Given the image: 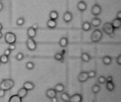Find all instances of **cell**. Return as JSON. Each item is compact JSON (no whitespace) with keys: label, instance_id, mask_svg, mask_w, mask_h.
<instances>
[{"label":"cell","instance_id":"60d3db41","mask_svg":"<svg viewBox=\"0 0 121 102\" xmlns=\"http://www.w3.org/2000/svg\"><path fill=\"white\" fill-rule=\"evenodd\" d=\"M32 27H33L35 30H36V31L38 29V25L37 23H34V24L32 26Z\"/></svg>","mask_w":121,"mask_h":102},{"label":"cell","instance_id":"30bf717a","mask_svg":"<svg viewBox=\"0 0 121 102\" xmlns=\"http://www.w3.org/2000/svg\"><path fill=\"white\" fill-rule=\"evenodd\" d=\"M77 9L81 11V12H83V11H85L87 9V5L86 4L85 1H80L78 2L77 5Z\"/></svg>","mask_w":121,"mask_h":102},{"label":"cell","instance_id":"ba28073f","mask_svg":"<svg viewBox=\"0 0 121 102\" xmlns=\"http://www.w3.org/2000/svg\"><path fill=\"white\" fill-rule=\"evenodd\" d=\"M62 19L67 23H70L72 21V19H73V15H72V13L70 11H66L64 13V15H63Z\"/></svg>","mask_w":121,"mask_h":102},{"label":"cell","instance_id":"484cf974","mask_svg":"<svg viewBox=\"0 0 121 102\" xmlns=\"http://www.w3.org/2000/svg\"><path fill=\"white\" fill-rule=\"evenodd\" d=\"M54 58H55V60L59 61V62H63L64 60H65V56L62 55L61 53H56L54 55Z\"/></svg>","mask_w":121,"mask_h":102},{"label":"cell","instance_id":"e0dca14e","mask_svg":"<svg viewBox=\"0 0 121 102\" xmlns=\"http://www.w3.org/2000/svg\"><path fill=\"white\" fill-rule=\"evenodd\" d=\"M17 94H18L21 99H23V98H25V97L27 96V94H28V91H27L24 87H22V88H21V89H18Z\"/></svg>","mask_w":121,"mask_h":102},{"label":"cell","instance_id":"d4e9b609","mask_svg":"<svg viewBox=\"0 0 121 102\" xmlns=\"http://www.w3.org/2000/svg\"><path fill=\"white\" fill-rule=\"evenodd\" d=\"M60 99L63 102H69L70 96L68 93L63 92H62L61 95H60Z\"/></svg>","mask_w":121,"mask_h":102},{"label":"cell","instance_id":"f1b7e54d","mask_svg":"<svg viewBox=\"0 0 121 102\" xmlns=\"http://www.w3.org/2000/svg\"><path fill=\"white\" fill-rule=\"evenodd\" d=\"M106 89L109 92H113L115 89V85L113 82H106Z\"/></svg>","mask_w":121,"mask_h":102},{"label":"cell","instance_id":"f6af8a7d","mask_svg":"<svg viewBox=\"0 0 121 102\" xmlns=\"http://www.w3.org/2000/svg\"><path fill=\"white\" fill-rule=\"evenodd\" d=\"M3 30V25L0 23V31H1Z\"/></svg>","mask_w":121,"mask_h":102},{"label":"cell","instance_id":"f35d334b","mask_svg":"<svg viewBox=\"0 0 121 102\" xmlns=\"http://www.w3.org/2000/svg\"><path fill=\"white\" fill-rule=\"evenodd\" d=\"M116 61H117V63L119 65H121V55H120L117 58H116Z\"/></svg>","mask_w":121,"mask_h":102},{"label":"cell","instance_id":"9a60e30c","mask_svg":"<svg viewBox=\"0 0 121 102\" xmlns=\"http://www.w3.org/2000/svg\"><path fill=\"white\" fill-rule=\"evenodd\" d=\"M57 21L55 20H52V19H49L48 21H47V26L48 28L50 29H54L57 27Z\"/></svg>","mask_w":121,"mask_h":102},{"label":"cell","instance_id":"7a4b0ae2","mask_svg":"<svg viewBox=\"0 0 121 102\" xmlns=\"http://www.w3.org/2000/svg\"><path fill=\"white\" fill-rule=\"evenodd\" d=\"M103 38V33L99 29H96L91 35V40L93 43H97Z\"/></svg>","mask_w":121,"mask_h":102},{"label":"cell","instance_id":"6da1fadb","mask_svg":"<svg viewBox=\"0 0 121 102\" xmlns=\"http://www.w3.org/2000/svg\"><path fill=\"white\" fill-rule=\"evenodd\" d=\"M15 84V82L12 79H4L0 82V89L4 91L11 90Z\"/></svg>","mask_w":121,"mask_h":102},{"label":"cell","instance_id":"74e56055","mask_svg":"<svg viewBox=\"0 0 121 102\" xmlns=\"http://www.w3.org/2000/svg\"><path fill=\"white\" fill-rule=\"evenodd\" d=\"M113 82L112 76H108V77H106V82Z\"/></svg>","mask_w":121,"mask_h":102},{"label":"cell","instance_id":"e575fe53","mask_svg":"<svg viewBox=\"0 0 121 102\" xmlns=\"http://www.w3.org/2000/svg\"><path fill=\"white\" fill-rule=\"evenodd\" d=\"M11 50H9V48H6V49L4 50V55H7V56H9V55H11Z\"/></svg>","mask_w":121,"mask_h":102},{"label":"cell","instance_id":"83f0119b","mask_svg":"<svg viewBox=\"0 0 121 102\" xmlns=\"http://www.w3.org/2000/svg\"><path fill=\"white\" fill-rule=\"evenodd\" d=\"M91 91H92V92H93L94 94H97L99 93L100 91H101V87H100L99 84H94V85L91 87Z\"/></svg>","mask_w":121,"mask_h":102},{"label":"cell","instance_id":"d6a6232c","mask_svg":"<svg viewBox=\"0 0 121 102\" xmlns=\"http://www.w3.org/2000/svg\"><path fill=\"white\" fill-rule=\"evenodd\" d=\"M89 78H94L96 76V72L95 70H90L89 72H87Z\"/></svg>","mask_w":121,"mask_h":102},{"label":"cell","instance_id":"2e32d148","mask_svg":"<svg viewBox=\"0 0 121 102\" xmlns=\"http://www.w3.org/2000/svg\"><path fill=\"white\" fill-rule=\"evenodd\" d=\"M68 43H69V40H68V38L66 37H62L60 40H59V45L62 48L67 47L68 45Z\"/></svg>","mask_w":121,"mask_h":102},{"label":"cell","instance_id":"4316f807","mask_svg":"<svg viewBox=\"0 0 121 102\" xmlns=\"http://www.w3.org/2000/svg\"><path fill=\"white\" fill-rule=\"evenodd\" d=\"M9 56L6 55L4 54L1 55L0 56V62H1V64H4V65L7 64L9 62Z\"/></svg>","mask_w":121,"mask_h":102},{"label":"cell","instance_id":"9c48e42d","mask_svg":"<svg viewBox=\"0 0 121 102\" xmlns=\"http://www.w3.org/2000/svg\"><path fill=\"white\" fill-rule=\"evenodd\" d=\"M45 96L48 99H50L57 96V92L55 90V89H52V88L48 89L45 92Z\"/></svg>","mask_w":121,"mask_h":102},{"label":"cell","instance_id":"3957f363","mask_svg":"<svg viewBox=\"0 0 121 102\" xmlns=\"http://www.w3.org/2000/svg\"><path fill=\"white\" fill-rule=\"evenodd\" d=\"M103 31L108 35H110L111 37L114 36L115 29L113 27L111 23H109V22L105 23L104 25L103 26Z\"/></svg>","mask_w":121,"mask_h":102},{"label":"cell","instance_id":"8fae6325","mask_svg":"<svg viewBox=\"0 0 121 102\" xmlns=\"http://www.w3.org/2000/svg\"><path fill=\"white\" fill-rule=\"evenodd\" d=\"M83 98H82V95L80 94H73L72 97H70V99H69V101L70 102H80L82 101Z\"/></svg>","mask_w":121,"mask_h":102},{"label":"cell","instance_id":"7dc6e473","mask_svg":"<svg viewBox=\"0 0 121 102\" xmlns=\"http://www.w3.org/2000/svg\"><path fill=\"white\" fill-rule=\"evenodd\" d=\"M2 1V0H0V1Z\"/></svg>","mask_w":121,"mask_h":102},{"label":"cell","instance_id":"836d02e7","mask_svg":"<svg viewBox=\"0 0 121 102\" xmlns=\"http://www.w3.org/2000/svg\"><path fill=\"white\" fill-rule=\"evenodd\" d=\"M98 82L101 84H104L106 83V77L104 76H100L98 79Z\"/></svg>","mask_w":121,"mask_h":102},{"label":"cell","instance_id":"52a82bcc","mask_svg":"<svg viewBox=\"0 0 121 102\" xmlns=\"http://www.w3.org/2000/svg\"><path fill=\"white\" fill-rule=\"evenodd\" d=\"M78 81L80 82V83H84L86 82H87V80L89 79V76H88V74H87V72H82L79 74L78 75Z\"/></svg>","mask_w":121,"mask_h":102},{"label":"cell","instance_id":"7c38bea8","mask_svg":"<svg viewBox=\"0 0 121 102\" xmlns=\"http://www.w3.org/2000/svg\"><path fill=\"white\" fill-rule=\"evenodd\" d=\"M23 87H24L28 92V91H32V90H33L35 89V84L32 82L27 81V82H24Z\"/></svg>","mask_w":121,"mask_h":102},{"label":"cell","instance_id":"277c9868","mask_svg":"<svg viewBox=\"0 0 121 102\" xmlns=\"http://www.w3.org/2000/svg\"><path fill=\"white\" fill-rule=\"evenodd\" d=\"M16 35L15 33L12 32H6L4 35V40L6 43L10 44H15L16 42Z\"/></svg>","mask_w":121,"mask_h":102},{"label":"cell","instance_id":"7bdbcfd3","mask_svg":"<svg viewBox=\"0 0 121 102\" xmlns=\"http://www.w3.org/2000/svg\"><path fill=\"white\" fill-rule=\"evenodd\" d=\"M3 9H4V4L2 2L0 1V12L3 10Z\"/></svg>","mask_w":121,"mask_h":102},{"label":"cell","instance_id":"603a6c76","mask_svg":"<svg viewBox=\"0 0 121 102\" xmlns=\"http://www.w3.org/2000/svg\"><path fill=\"white\" fill-rule=\"evenodd\" d=\"M102 61H103V62H104V65H110L112 63V58H111V57L106 55V56L103 57Z\"/></svg>","mask_w":121,"mask_h":102},{"label":"cell","instance_id":"5bb4252c","mask_svg":"<svg viewBox=\"0 0 121 102\" xmlns=\"http://www.w3.org/2000/svg\"><path fill=\"white\" fill-rule=\"evenodd\" d=\"M90 23H91V26L95 27V28H97V27H99V26H101V20L99 18H94L91 20V21Z\"/></svg>","mask_w":121,"mask_h":102},{"label":"cell","instance_id":"d590c367","mask_svg":"<svg viewBox=\"0 0 121 102\" xmlns=\"http://www.w3.org/2000/svg\"><path fill=\"white\" fill-rule=\"evenodd\" d=\"M9 50H11V51H13V50H16V45H15V44H10L9 45V48H8Z\"/></svg>","mask_w":121,"mask_h":102},{"label":"cell","instance_id":"1f68e13d","mask_svg":"<svg viewBox=\"0 0 121 102\" xmlns=\"http://www.w3.org/2000/svg\"><path fill=\"white\" fill-rule=\"evenodd\" d=\"M24 58V55L22 53H18L16 55V59L17 61H22Z\"/></svg>","mask_w":121,"mask_h":102},{"label":"cell","instance_id":"f546056e","mask_svg":"<svg viewBox=\"0 0 121 102\" xmlns=\"http://www.w3.org/2000/svg\"><path fill=\"white\" fill-rule=\"evenodd\" d=\"M35 67V64L33 62H28L26 64V68L28 70H32Z\"/></svg>","mask_w":121,"mask_h":102},{"label":"cell","instance_id":"cb8c5ba5","mask_svg":"<svg viewBox=\"0 0 121 102\" xmlns=\"http://www.w3.org/2000/svg\"><path fill=\"white\" fill-rule=\"evenodd\" d=\"M49 17H50V19L56 21L59 18V13L57 11H52L49 13Z\"/></svg>","mask_w":121,"mask_h":102},{"label":"cell","instance_id":"4dcf8cb0","mask_svg":"<svg viewBox=\"0 0 121 102\" xmlns=\"http://www.w3.org/2000/svg\"><path fill=\"white\" fill-rule=\"evenodd\" d=\"M25 23V18L23 17H19L16 20V25L18 26H22Z\"/></svg>","mask_w":121,"mask_h":102},{"label":"cell","instance_id":"b9f144b4","mask_svg":"<svg viewBox=\"0 0 121 102\" xmlns=\"http://www.w3.org/2000/svg\"><path fill=\"white\" fill-rule=\"evenodd\" d=\"M116 18H118V19H121V11H118V12Z\"/></svg>","mask_w":121,"mask_h":102},{"label":"cell","instance_id":"ab89813d","mask_svg":"<svg viewBox=\"0 0 121 102\" xmlns=\"http://www.w3.org/2000/svg\"><path fill=\"white\" fill-rule=\"evenodd\" d=\"M50 101H51V102H57V101H58V99L57 98V97H53V98L50 99Z\"/></svg>","mask_w":121,"mask_h":102},{"label":"cell","instance_id":"ac0fdd59","mask_svg":"<svg viewBox=\"0 0 121 102\" xmlns=\"http://www.w3.org/2000/svg\"><path fill=\"white\" fill-rule=\"evenodd\" d=\"M113 27L114 28V29H118L120 28L121 26V19H118V18H115L113 19V21L111 23Z\"/></svg>","mask_w":121,"mask_h":102},{"label":"cell","instance_id":"ee69618b","mask_svg":"<svg viewBox=\"0 0 121 102\" xmlns=\"http://www.w3.org/2000/svg\"><path fill=\"white\" fill-rule=\"evenodd\" d=\"M60 53H61L62 55H64V56H65V54H66V50H62V52H61Z\"/></svg>","mask_w":121,"mask_h":102},{"label":"cell","instance_id":"c3c4849f","mask_svg":"<svg viewBox=\"0 0 121 102\" xmlns=\"http://www.w3.org/2000/svg\"><path fill=\"white\" fill-rule=\"evenodd\" d=\"M0 65H1V62H0Z\"/></svg>","mask_w":121,"mask_h":102},{"label":"cell","instance_id":"4fadbf2b","mask_svg":"<svg viewBox=\"0 0 121 102\" xmlns=\"http://www.w3.org/2000/svg\"><path fill=\"white\" fill-rule=\"evenodd\" d=\"M36 31H37L35 30L32 26L28 28V30H27V35H28V37L30 38H34L36 36V33H37Z\"/></svg>","mask_w":121,"mask_h":102},{"label":"cell","instance_id":"7402d4cb","mask_svg":"<svg viewBox=\"0 0 121 102\" xmlns=\"http://www.w3.org/2000/svg\"><path fill=\"white\" fill-rule=\"evenodd\" d=\"M22 99L18 94H14V95H12L9 99V102H22Z\"/></svg>","mask_w":121,"mask_h":102},{"label":"cell","instance_id":"bcb514c9","mask_svg":"<svg viewBox=\"0 0 121 102\" xmlns=\"http://www.w3.org/2000/svg\"><path fill=\"white\" fill-rule=\"evenodd\" d=\"M2 36H3V34H2L1 31H0V39H1V38H2Z\"/></svg>","mask_w":121,"mask_h":102},{"label":"cell","instance_id":"8d00e7d4","mask_svg":"<svg viewBox=\"0 0 121 102\" xmlns=\"http://www.w3.org/2000/svg\"><path fill=\"white\" fill-rule=\"evenodd\" d=\"M5 94H6V91L2 90V89H0V98H3V97H4Z\"/></svg>","mask_w":121,"mask_h":102},{"label":"cell","instance_id":"d6986e66","mask_svg":"<svg viewBox=\"0 0 121 102\" xmlns=\"http://www.w3.org/2000/svg\"><path fill=\"white\" fill-rule=\"evenodd\" d=\"M91 57L87 53H83L81 55V60L84 62H89L91 60Z\"/></svg>","mask_w":121,"mask_h":102},{"label":"cell","instance_id":"5b68a950","mask_svg":"<svg viewBox=\"0 0 121 102\" xmlns=\"http://www.w3.org/2000/svg\"><path fill=\"white\" fill-rule=\"evenodd\" d=\"M26 45L28 50H29L30 51H35L37 48V44L33 38H28L26 40Z\"/></svg>","mask_w":121,"mask_h":102},{"label":"cell","instance_id":"8992f818","mask_svg":"<svg viewBox=\"0 0 121 102\" xmlns=\"http://www.w3.org/2000/svg\"><path fill=\"white\" fill-rule=\"evenodd\" d=\"M102 11V9L101 7V6L99 4H94L92 7H91V13L94 16H98L101 13Z\"/></svg>","mask_w":121,"mask_h":102},{"label":"cell","instance_id":"ffe728a7","mask_svg":"<svg viewBox=\"0 0 121 102\" xmlns=\"http://www.w3.org/2000/svg\"><path fill=\"white\" fill-rule=\"evenodd\" d=\"M55 90L57 92V93H62L65 91V85L62 83H59V84H57L55 87Z\"/></svg>","mask_w":121,"mask_h":102},{"label":"cell","instance_id":"44dd1931","mask_svg":"<svg viewBox=\"0 0 121 102\" xmlns=\"http://www.w3.org/2000/svg\"><path fill=\"white\" fill-rule=\"evenodd\" d=\"M91 23H89V22H88V21H86V22H84L83 23H82V30L84 31H86V32H87V31H89L91 29Z\"/></svg>","mask_w":121,"mask_h":102}]
</instances>
